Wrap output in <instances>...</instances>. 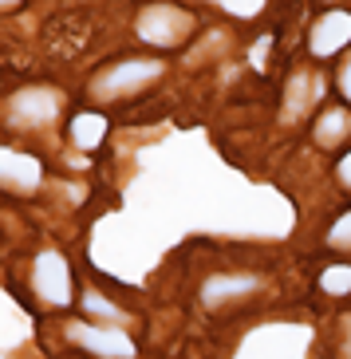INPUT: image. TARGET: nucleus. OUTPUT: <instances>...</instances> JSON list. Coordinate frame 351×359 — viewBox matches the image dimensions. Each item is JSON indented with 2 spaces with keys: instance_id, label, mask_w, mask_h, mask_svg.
I'll list each match as a JSON object with an SVG mask.
<instances>
[{
  "instance_id": "nucleus-2",
  "label": "nucleus",
  "mask_w": 351,
  "mask_h": 359,
  "mask_svg": "<svg viewBox=\"0 0 351 359\" xmlns=\"http://www.w3.org/2000/svg\"><path fill=\"white\" fill-rule=\"evenodd\" d=\"M158 75H162V60H123V64L106 67L95 79V95H103V99L127 95V91H139V87L154 83Z\"/></svg>"
},
{
  "instance_id": "nucleus-5",
  "label": "nucleus",
  "mask_w": 351,
  "mask_h": 359,
  "mask_svg": "<svg viewBox=\"0 0 351 359\" xmlns=\"http://www.w3.org/2000/svg\"><path fill=\"white\" fill-rule=\"evenodd\" d=\"M64 107L60 91H48V87H28L12 99V123H24V127H36V123H52Z\"/></svg>"
},
{
  "instance_id": "nucleus-12",
  "label": "nucleus",
  "mask_w": 351,
  "mask_h": 359,
  "mask_svg": "<svg viewBox=\"0 0 351 359\" xmlns=\"http://www.w3.org/2000/svg\"><path fill=\"white\" fill-rule=\"evenodd\" d=\"M316 285L324 296H347L351 292V264H324Z\"/></svg>"
},
{
  "instance_id": "nucleus-14",
  "label": "nucleus",
  "mask_w": 351,
  "mask_h": 359,
  "mask_svg": "<svg viewBox=\"0 0 351 359\" xmlns=\"http://www.w3.org/2000/svg\"><path fill=\"white\" fill-rule=\"evenodd\" d=\"M336 87H340V95H343V103L351 107V52H343L340 67H336Z\"/></svg>"
},
{
  "instance_id": "nucleus-7",
  "label": "nucleus",
  "mask_w": 351,
  "mask_h": 359,
  "mask_svg": "<svg viewBox=\"0 0 351 359\" xmlns=\"http://www.w3.org/2000/svg\"><path fill=\"white\" fill-rule=\"evenodd\" d=\"M312 142L324 150H347L351 147V111L347 107H324L312 118Z\"/></svg>"
},
{
  "instance_id": "nucleus-13",
  "label": "nucleus",
  "mask_w": 351,
  "mask_h": 359,
  "mask_svg": "<svg viewBox=\"0 0 351 359\" xmlns=\"http://www.w3.org/2000/svg\"><path fill=\"white\" fill-rule=\"evenodd\" d=\"M328 245H331V249H340V253H351V205L336 217V222H331Z\"/></svg>"
},
{
  "instance_id": "nucleus-11",
  "label": "nucleus",
  "mask_w": 351,
  "mask_h": 359,
  "mask_svg": "<svg viewBox=\"0 0 351 359\" xmlns=\"http://www.w3.org/2000/svg\"><path fill=\"white\" fill-rule=\"evenodd\" d=\"M71 138H75V147L95 150L99 142L106 138V115H99V111H83V115H75L71 118Z\"/></svg>"
},
{
  "instance_id": "nucleus-6",
  "label": "nucleus",
  "mask_w": 351,
  "mask_h": 359,
  "mask_svg": "<svg viewBox=\"0 0 351 359\" xmlns=\"http://www.w3.org/2000/svg\"><path fill=\"white\" fill-rule=\"evenodd\" d=\"M71 339L83 344L87 351H95L99 359H130L135 344H130L118 327H91V324H71Z\"/></svg>"
},
{
  "instance_id": "nucleus-4",
  "label": "nucleus",
  "mask_w": 351,
  "mask_h": 359,
  "mask_svg": "<svg viewBox=\"0 0 351 359\" xmlns=\"http://www.w3.org/2000/svg\"><path fill=\"white\" fill-rule=\"evenodd\" d=\"M32 285L48 304H55V308L67 304V300H71V273H67V261L60 253H40Z\"/></svg>"
},
{
  "instance_id": "nucleus-18",
  "label": "nucleus",
  "mask_w": 351,
  "mask_h": 359,
  "mask_svg": "<svg viewBox=\"0 0 351 359\" xmlns=\"http://www.w3.org/2000/svg\"><path fill=\"white\" fill-rule=\"evenodd\" d=\"M12 4H20V0H0V8H12Z\"/></svg>"
},
{
  "instance_id": "nucleus-10",
  "label": "nucleus",
  "mask_w": 351,
  "mask_h": 359,
  "mask_svg": "<svg viewBox=\"0 0 351 359\" xmlns=\"http://www.w3.org/2000/svg\"><path fill=\"white\" fill-rule=\"evenodd\" d=\"M256 288V276H213V280H205L202 288V300L205 304H225V300H233V296H245Z\"/></svg>"
},
{
  "instance_id": "nucleus-15",
  "label": "nucleus",
  "mask_w": 351,
  "mask_h": 359,
  "mask_svg": "<svg viewBox=\"0 0 351 359\" xmlns=\"http://www.w3.org/2000/svg\"><path fill=\"white\" fill-rule=\"evenodd\" d=\"M83 308H87V312H99V316H111V320H118V316H123V312H118L115 304H106V300H99L95 292H91V296H83Z\"/></svg>"
},
{
  "instance_id": "nucleus-17",
  "label": "nucleus",
  "mask_w": 351,
  "mask_h": 359,
  "mask_svg": "<svg viewBox=\"0 0 351 359\" xmlns=\"http://www.w3.org/2000/svg\"><path fill=\"white\" fill-rule=\"evenodd\" d=\"M340 359H351V316H340Z\"/></svg>"
},
{
  "instance_id": "nucleus-3",
  "label": "nucleus",
  "mask_w": 351,
  "mask_h": 359,
  "mask_svg": "<svg viewBox=\"0 0 351 359\" xmlns=\"http://www.w3.org/2000/svg\"><path fill=\"white\" fill-rule=\"evenodd\" d=\"M190 28H193V16L181 8H170V4L142 8V16H139V36L146 43H158V48H174Z\"/></svg>"
},
{
  "instance_id": "nucleus-8",
  "label": "nucleus",
  "mask_w": 351,
  "mask_h": 359,
  "mask_svg": "<svg viewBox=\"0 0 351 359\" xmlns=\"http://www.w3.org/2000/svg\"><path fill=\"white\" fill-rule=\"evenodd\" d=\"M0 182H8L16 190H32L36 182H40V162H36L32 154L0 147Z\"/></svg>"
},
{
  "instance_id": "nucleus-9",
  "label": "nucleus",
  "mask_w": 351,
  "mask_h": 359,
  "mask_svg": "<svg viewBox=\"0 0 351 359\" xmlns=\"http://www.w3.org/2000/svg\"><path fill=\"white\" fill-rule=\"evenodd\" d=\"M319 99V79H312L308 72H292L288 75V87H284V107H288V118L312 111Z\"/></svg>"
},
{
  "instance_id": "nucleus-1",
  "label": "nucleus",
  "mask_w": 351,
  "mask_h": 359,
  "mask_svg": "<svg viewBox=\"0 0 351 359\" xmlns=\"http://www.w3.org/2000/svg\"><path fill=\"white\" fill-rule=\"evenodd\" d=\"M308 52L316 60H336V55L351 52V12L347 8H328L312 20Z\"/></svg>"
},
{
  "instance_id": "nucleus-16",
  "label": "nucleus",
  "mask_w": 351,
  "mask_h": 359,
  "mask_svg": "<svg viewBox=\"0 0 351 359\" xmlns=\"http://www.w3.org/2000/svg\"><path fill=\"white\" fill-rule=\"evenodd\" d=\"M336 178H340V186L351 194V147L343 150V154H340V162H336Z\"/></svg>"
}]
</instances>
